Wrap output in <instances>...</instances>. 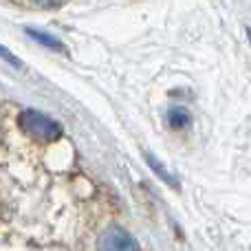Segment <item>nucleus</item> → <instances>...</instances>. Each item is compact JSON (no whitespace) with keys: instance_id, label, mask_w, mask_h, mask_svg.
I'll list each match as a JSON object with an SVG mask.
<instances>
[{"instance_id":"f257e3e1","label":"nucleus","mask_w":251,"mask_h":251,"mask_svg":"<svg viewBox=\"0 0 251 251\" xmlns=\"http://www.w3.org/2000/svg\"><path fill=\"white\" fill-rule=\"evenodd\" d=\"M18 126L22 128V132H26L38 141H53V139L62 137V126L40 110H22L18 117Z\"/></svg>"},{"instance_id":"7ed1b4c3","label":"nucleus","mask_w":251,"mask_h":251,"mask_svg":"<svg viewBox=\"0 0 251 251\" xmlns=\"http://www.w3.org/2000/svg\"><path fill=\"white\" fill-rule=\"evenodd\" d=\"M143 156H146L148 165H150V168H152V172H154L156 176L161 178V181H163V183H168V185H170V187H174V190H178V181L172 176V174H170V170L165 168V165L161 163V161L156 159L154 154H150V152H146V154H143Z\"/></svg>"},{"instance_id":"6e6552de","label":"nucleus","mask_w":251,"mask_h":251,"mask_svg":"<svg viewBox=\"0 0 251 251\" xmlns=\"http://www.w3.org/2000/svg\"><path fill=\"white\" fill-rule=\"evenodd\" d=\"M249 40H251V31H249Z\"/></svg>"},{"instance_id":"39448f33","label":"nucleus","mask_w":251,"mask_h":251,"mask_svg":"<svg viewBox=\"0 0 251 251\" xmlns=\"http://www.w3.org/2000/svg\"><path fill=\"white\" fill-rule=\"evenodd\" d=\"M26 33H29L33 40H38L40 44H44V47L53 49V51H62V42H60V40H55L53 35L42 33V31H38V29H26Z\"/></svg>"},{"instance_id":"20e7f679","label":"nucleus","mask_w":251,"mask_h":251,"mask_svg":"<svg viewBox=\"0 0 251 251\" xmlns=\"http://www.w3.org/2000/svg\"><path fill=\"white\" fill-rule=\"evenodd\" d=\"M168 126H170L172 130H183V128H187V126H190V115H187V110H183V108L172 110V113L168 115Z\"/></svg>"},{"instance_id":"0eeeda50","label":"nucleus","mask_w":251,"mask_h":251,"mask_svg":"<svg viewBox=\"0 0 251 251\" xmlns=\"http://www.w3.org/2000/svg\"><path fill=\"white\" fill-rule=\"evenodd\" d=\"M38 7H44V9H55V7H60L64 0H33Z\"/></svg>"},{"instance_id":"423d86ee","label":"nucleus","mask_w":251,"mask_h":251,"mask_svg":"<svg viewBox=\"0 0 251 251\" xmlns=\"http://www.w3.org/2000/svg\"><path fill=\"white\" fill-rule=\"evenodd\" d=\"M0 57H4V60H7L11 66H16V69H20V66H22V64H20V60H18V57L13 55V53L9 51V49H4L2 44H0Z\"/></svg>"},{"instance_id":"f03ea898","label":"nucleus","mask_w":251,"mask_h":251,"mask_svg":"<svg viewBox=\"0 0 251 251\" xmlns=\"http://www.w3.org/2000/svg\"><path fill=\"white\" fill-rule=\"evenodd\" d=\"M101 251H141L137 240L122 227H110L101 236Z\"/></svg>"}]
</instances>
